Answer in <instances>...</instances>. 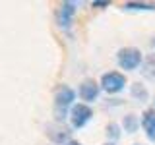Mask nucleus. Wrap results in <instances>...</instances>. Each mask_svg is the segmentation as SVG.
<instances>
[{
	"label": "nucleus",
	"mask_w": 155,
	"mask_h": 145,
	"mask_svg": "<svg viewBox=\"0 0 155 145\" xmlns=\"http://www.w3.org/2000/svg\"><path fill=\"white\" fill-rule=\"evenodd\" d=\"M76 6H78L76 2H64L60 6V10H58V25L60 27H64V29L70 27L72 19L76 16Z\"/></svg>",
	"instance_id": "39448f33"
},
{
	"label": "nucleus",
	"mask_w": 155,
	"mask_h": 145,
	"mask_svg": "<svg viewBox=\"0 0 155 145\" xmlns=\"http://www.w3.org/2000/svg\"><path fill=\"white\" fill-rule=\"evenodd\" d=\"M132 95H134L136 99L140 101V103H143V101H147V91H145V87H143V85H140V83L132 85Z\"/></svg>",
	"instance_id": "9d476101"
},
{
	"label": "nucleus",
	"mask_w": 155,
	"mask_h": 145,
	"mask_svg": "<svg viewBox=\"0 0 155 145\" xmlns=\"http://www.w3.org/2000/svg\"><path fill=\"white\" fill-rule=\"evenodd\" d=\"M142 74H143L145 77H149V79H155V54H149V56L143 60Z\"/></svg>",
	"instance_id": "6e6552de"
},
{
	"label": "nucleus",
	"mask_w": 155,
	"mask_h": 145,
	"mask_svg": "<svg viewBox=\"0 0 155 145\" xmlns=\"http://www.w3.org/2000/svg\"><path fill=\"white\" fill-rule=\"evenodd\" d=\"M153 47H155V39H153Z\"/></svg>",
	"instance_id": "4468645a"
},
{
	"label": "nucleus",
	"mask_w": 155,
	"mask_h": 145,
	"mask_svg": "<svg viewBox=\"0 0 155 145\" xmlns=\"http://www.w3.org/2000/svg\"><path fill=\"white\" fill-rule=\"evenodd\" d=\"M64 145H81V143H78V141H68V143H64Z\"/></svg>",
	"instance_id": "ddd939ff"
},
{
	"label": "nucleus",
	"mask_w": 155,
	"mask_h": 145,
	"mask_svg": "<svg viewBox=\"0 0 155 145\" xmlns=\"http://www.w3.org/2000/svg\"><path fill=\"white\" fill-rule=\"evenodd\" d=\"M107 132L110 134V137H113V139H116V137H118V124H110L109 128H107Z\"/></svg>",
	"instance_id": "f8f14e48"
},
{
	"label": "nucleus",
	"mask_w": 155,
	"mask_h": 145,
	"mask_svg": "<svg viewBox=\"0 0 155 145\" xmlns=\"http://www.w3.org/2000/svg\"><path fill=\"white\" fill-rule=\"evenodd\" d=\"M124 8L126 10H155V4H149V2H126Z\"/></svg>",
	"instance_id": "9b49d317"
},
{
	"label": "nucleus",
	"mask_w": 155,
	"mask_h": 145,
	"mask_svg": "<svg viewBox=\"0 0 155 145\" xmlns=\"http://www.w3.org/2000/svg\"><path fill=\"white\" fill-rule=\"evenodd\" d=\"M99 89L101 85L93 79H85L84 83L80 85V97L85 101V103H93V101L99 97Z\"/></svg>",
	"instance_id": "20e7f679"
},
{
	"label": "nucleus",
	"mask_w": 155,
	"mask_h": 145,
	"mask_svg": "<svg viewBox=\"0 0 155 145\" xmlns=\"http://www.w3.org/2000/svg\"><path fill=\"white\" fill-rule=\"evenodd\" d=\"M124 85H126V77L122 74H118V72H109V74L101 77V89L107 91L109 95L122 91Z\"/></svg>",
	"instance_id": "f03ea898"
},
{
	"label": "nucleus",
	"mask_w": 155,
	"mask_h": 145,
	"mask_svg": "<svg viewBox=\"0 0 155 145\" xmlns=\"http://www.w3.org/2000/svg\"><path fill=\"white\" fill-rule=\"evenodd\" d=\"M136 130H138V118H136L134 114H128V116H124V132H128V134H134Z\"/></svg>",
	"instance_id": "1a4fd4ad"
},
{
	"label": "nucleus",
	"mask_w": 155,
	"mask_h": 145,
	"mask_svg": "<svg viewBox=\"0 0 155 145\" xmlns=\"http://www.w3.org/2000/svg\"><path fill=\"white\" fill-rule=\"evenodd\" d=\"M142 126H143L145 132H147L149 139H155V108H149V110H145V112H143Z\"/></svg>",
	"instance_id": "0eeeda50"
},
{
	"label": "nucleus",
	"mask_w": 155,
	"mask_h": 145,
	"mask_svg": "<svg viewBox=\"0 0 155 145\" xmlns=\"http://www.w3.org/2000/svg\"><path fill=\"white\" fill-rule=\"evenodd\" d=\"M76 99V93L70 89V87H62V89H58V93L54 97V105H56V110L60 112L62 110V114H64V110H66V106H70L72 105V101Z\"/></svg>",
	"instance_id": "423d86ee"
},
{
	"label": "nucleus",
	"mask_w": 155,
	"mask_h": 145,
	"mask_svg": "<svg viewBox=\"0 0 155 145\" xmlns=\"http://www.w3.org/2000/svg\"><path fill=\"white\" fill-rule=\"evenodd\" d=\"M142 60H143L142 52L134 47H126L118 50V66L124 68V70H136L142 64Z\"/></svg>",
	"instance_id": "f257e3e1"
},
{
	"label": "nucleus",
	"mask_w": 155,
	"mask_h": 145,
	"mask_svg": "<svg viewBox=\"0 0 155 145\" xmlns=\"http://www.w3.org/2000/svg\"><path fill=\"white\" fill-rule=\"evenodd\" d=\"M93 116V110L89 108L87 105H74L72 106V112H70V120H72V126L74 128H84V126L91 120Z\"/></svg>",
	"instance_id": "7ed1b4c3"
}]
</instances>
